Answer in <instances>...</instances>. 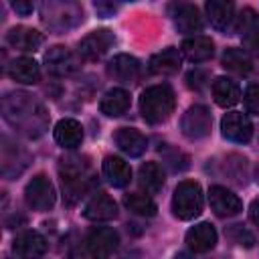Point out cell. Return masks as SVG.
Here are the masks:
<instances>
[{
  "mask_svg": "<svg viewBox=\"0 0 259 259\" xmlns=\"http://www.w3.org/2000/svg\"><path fill=\"white\" fill-rule=\"evenodd\" d=\"M4 121L24 138H40L49 127V113L45 105L26 91H10L0 103Z\"/></svg>",
  "mask_w": 259,
  "mask_h": 259,
  "instance_id": "6da1fadb",
  "label": "cell"
},
{
  "mask_svg": "<svg viewBox=\"0 0 259 259\" xmlns=\"http://www.w3.org/2000/svg\"><path fill=\"white\" fill-rule=\"evenodd\" d=\"M59 176H61V186H63V200L73 206L79 202L93 186V174L91 166L85 156H65L59 162Z\"/></svg>",
  "mask_w": 259,
  "mask_h": 259,
  "instance_id": "7a4b0ae2",
  "label": "cell"
},
{
  "mask_svg": "<svg viewBox=\"0 0 259 259\" xmlns=\"http://www.w3.org/2000/svg\"><path fill=\"white\" fill-rule=\"evenodd\" d=\"M174 107H176V95H174L172 87L166 83L152 85V87L144 89L140 95V113L152 125L166 121L172 115Z\"/></svg>",
  "mask_w": 259,
  "mask_h": 259,
  "instance_id": "3957f363",
  "label": "cell"
},
{
  "mask_svg": "<svg viewBox=\"0 0 259 259\" xmlns=\"http://www.w3.org/2000/svg\"><path fill=\"white\" fill-rule=\"evenodd\" d=\"M202 204H204V196H202V188H200L198 182L182 180L174 188L172 212L180 221H190V219L198 217L202 212Z\"/></svg>",
  "mask_w": 259,
  "mask_h": 259,
  "instance_id": "277c9868",
  "label": "cell"
},
{
  "mask_svg": "<svg viewBox=\"0 0 259 259\" xmlns=\"http://www.w3.org/2000/svg\"><path fill=\"white\" fill-rule=\"evenodd\" d=\"M40 18L51 30L63 32L83 20V8L75 2H45L40 6Z\"/></svg>",
  "mask_w": 259,
  "mask_h": 259,
  "instance_id": "5b68a950",
  "label": "cell"
},
{
  "mask_svg": "<svg viewBox=\"0 0 259 259\" xmlns=\"http://www.w3.org/2000/svg\"><path fill=\"white\" fill-rule=\"evenodd\" d=\"M24 200H26L28 208H32L36 212L51 210L55 206V200H57V192H55L53 182L45 174L32 176L24 188Z\"/></svg>",
  "mask_w": 259,
  "mask_h": 259,
  "instance_id": "8992f818",
  "label": "cell"
},
{
  "mask_svg": "<svg viewBox=\"0 0 259 259\" xmlns=\"http://www.w3.org/2000/svg\"><path fill=\"white\" fill-rule=\"evenodd\" d=\"M210 127H212V115L206 105H190L180 119L182 136L190 142L204 140L210 134Z\"/></svg>",
  "mask_w": 259,
  "mask_h": 259,
  "instance_id": "52a82bcc",
  "label": "cell"
},
{
  "mask_svg": "<svg viewBox=\"0 0 259 259\" xmlns=\"http://www.w3.org/2000/svg\"><path fill=\"white\" fill-rule=\"evenodd\" d=\"M30 156L24 148L12 142L8 136H2L0 142V172L4 178H16L26 170Z\"/></svg>",
  "mask_w": 259,
  "mask_h": 259,
  "instance_id": "ba28073f",
  "label": "cell"
},
{
  "mask_svg": "<svg viewBox=\"0 0 259 259\" xmlns=\"http://www.w3.org/2000/svg\"><path fill=\"white\" fill-rule=\"evenodd\" d=\"M91 259H111L119 245V237L111 227H93L85 239Z\"/></svg>",
  "mask_w": 259,
  "mask_h": 259,
  "instance_id": "9c48e42d",
  "label": "cell"
},
{
  "mask_svg": "<svg viewBox=\"0 0 259 259\" xmlns=\"http://www.w3.org/2000/svg\"><path fill=\"white\" fill-rule=\"evenodd\" d=\"M113 45H115V34L107 28H97L79 40L77 55L85 61H97L103 55H107Z\"/></svg>",
  "mask_w": 259,
  "mask_h": 259,
  "instance_id": "30bf717a",
  "label": "cell"
},
{
  "mask_svg": "<svg viewBox=\"0 0 259 259\" xmlns=\"http://www.w3.org/2000/svg\"><path fill=\"white\" fill-rule=\"evenodd\" d=\"M45 65H47V71L51 75L67 77V75H73L81 69V59H79V55L71 53L67 47L55 45L45 53Z\"/></svg>",
  "mask_w": 259,
  "mask_h": 259,
  "instance_id": "8fae6325",
  "label": "cell"
},
{
  "mask_svg": "<svg viewBox=\"0 0 259 259\" xmlns=\"http://www.w3.org/2000/svg\"><path fill=\"white\" fill-rule=\"evenodd\" d=\"M223 138L233 144H247L253 138V123L247 113L243 111H229L221 119Z\"/></svg>",
  "mask_w": 259,
  "mask_h": 259,
  "instance_id": "7c38bea8",
  "label": "cell"
},
{
  "mask_svg": "<svg viewBox=\"0 0 259 259\" xmlns=\"http://www.w3.org/2000/svg\"><path fill=\"white\" fill-rule=\"evenodd\" d=\"M208 204H210L212 212L223 219L237 217L243 210L241 198L233 190H229L227 186H221V184H214L208 188Z\"/></svg>",
  "mask_w": 259,
  "mask_h": 259,
  "instance_id": "4fadbf2b",
  "label": "cell"
},
{
  "mask_svg": "<svg viewBox=\"0 0 259 259\" xmlns=\"http://www.w3.org/2000/svg\"><path fill=\"white\" fill-rule=\"evenodd\" d=\"M235 30L243 38V49L249 55L259 57V16L253 8H243L241 10V14L237 16Z\"/></svg>",
  "mask_w": 259,
  "mask_h": 259,
  "instance_id": "5bb4252c",
  "label": "cell"
},
{
  "mask_svg": "<svg viewBox=\"0 0 259 259\" xmlns=\"http://www.w3.org/2000/svg\"><path fill=\"white\" fill-rule=\"evenodd\" d=\"M47 239L36 231H22L12 241V253L16 259H40L47 253Z\"/></svg>",
  "mask_w": 259,
  "mask_h": 259,
  "instance_id": "9a60e30c",
  "label": "cell"
},
{
  "mask_svg": "<svg viewBox=\"0 0 259 259\" xmlns=\"http://www.w3.org/2000/svg\"><path fill=\"white\" fill-rule=\"evenodd\" d=\"M204 12H206V18H208L210 26L217 28L219 32H233L235 30L237 16H235V4L233 2L208 0L204 4Z\"/></svg>",
  "mask_w": 259,
  "mask_h": 259,
  "instance_id": "2e32d148",
  "label": "cell"
},
{
  "mask_svg": "<svg viewBox=\"0 0 259 259\" xmlns=\"http://www.w3.org/2000/svg\"><path fill=\"white\" fill-rule=\"evenodd\" d=\"M83 217L95 223L111 221L117 217V204L115 200L105 192H93V196L83 206Z\"/></svg>",
  "mask_w": 259,
  "mask_h": 259,
  "instance_id": "e0dca14e",
  "label": "cell"
},
{
  "mask_svg": "<svg viewBox=\"0 0 259 259\" xmlns=\"http://www.w3.org/2000/svg\"><path fill=\"white\" fill-rule=\"evenodd\" d=\"M140 71H142L140 61L132 55H125V53L115 55L107 63V75L119 83H134L140 77Z\"/></svg>",
  "mask_w": 259,
  "mask_h": 259,
  "instance_id": "ac0fdd59",
  "label": "cell"
},
{
  "mask_svg": "<svg viewBox=\"0 0 259 259\" xmlns=\"http://www.w3.org/2000/svg\"><path fill=\"white\" fill-rule=\"evenodd\" d=\"M170 10H172V20H174L176 30H180V32H198L202 28V16H200V12L194 4L180 2V4H174Z\"/></svg>",
  "mask_w": 259,
  "mask_h": 259,
  "instance_id": "d6986e66",
  "label": "cell"
},
{
  "mask_svg": "<svg viewBox=\"0 0 259 259\" xmlns=\"http://www.w3.org/2000/svg\"><path fill=\"white\" fill-rule=\"evenodd\" d=\"M113 140L115 146L130 158H140L148 148V138L134 127H119Z\"/></svg>",
  "mask_w": 259,
  "mask_h": 259,
  "instance_id": "ffe728a7",
  "label": "cell"
},
{
  "mask_svg": "<svg viewBox=\"0 0 259 259\" xmlns=\"http://www.w3.org/2000/svg\"><path fill=\"white\" fill-rule=\"evenodd\" d=\"M217 231L210 223H200L188 229L186 233V245L194 253H208L217 245Z\"/></svg>",
  "mask_w": 259,
  "mask_h": 259,
  "instance_id": "44dd1931",
  "label": "cell"
},
{
  "mask_svg": "<svg viewBox=\"0 0 259 259\" xmlns=\"http://www.w3.org/2000/svg\"><path fill=\"white\" fill-rule=\"evenodd\" d=\"M6 42L16 49V51H24V53H34L42 42H45V36L34 30V28H28V26H14L6 32Z\"/></svg>",
  "mask_w": 259,
  "mask_h": 259,
  "instance_id": "7402d4cb",
  "label": "cell"
},
{
  "mask_svg": "<svg viewBox=\"0 0 259 259\" xmlns=\"http://www.w3.org/2000/svg\"><path fill=\"white\" fill-rule=\"evenodd\" d=\"M180 53L190 61V63H204L212 57L214 53V42L204 36V34H192L182 40Z\"/></svg>",
  "mask_w": 259,
  "mask_h": 259,
  "instance_id": "603a6c76",
  "label": "cell"
},
{
  "mask_svg": "<svg viewBox=\"0 0 259 259\" xmlns=\"http://www.w3.org/2000/svg\"><path fill=\"white\" fill-rule=\"evenodd\" d=\"M8 77L16 83H22V85H34L38 83L40 79V67L34 59H28V57H18L14 59L8 69H6Z\"/></svg>",
  "mask_w": 259,
  "mask_h": 259,
  "instance_id": "cb8c5ba5",
  "label": "cell"
},
{
  "mask_svg": "<svg viewBox=\"0 0 259 259\" xmlns=\"http://www.w3.org/2000/svg\"><path fill=\"white\" fill-rule=\"evenodd\" d=\"M53 136H55V142L61 146V148H67V150H75L77 146H81L83 142V127L77 119L73 117H65L61 119L55 130H53Z\"/></svg>",
  "mask_w": 259,
  "mask_h": 259,
  "instance_id": "d4e9b609",
  "label": "cell"
},
{
  "mask_svg": "<svg viewBox=\"0 0 259 259\" xmlns=\"http://www.w3.org/2000/svg\"><path fill=\"white\" fill-rule=\"evenodd\" d=\"M180 65H182V53L174 47H168V49L152 55V59L148 63L150 71L156 75H174V73H178Z\"/></svg>",
  "mask_w": 259,
  "mask_h": 259,
  "instance_id": "484cf974",
  "label": "cell"
},
{
  "mask_svg": "<svg viewBox=\"0 0 259 259\" xmlns=\"http://www.w3.org/2000/svg\"><path fill=\"white\" fill-rule=\"evenodd\" d=\"M103 176L107 178V182L111 186L123 188L132 180V168L119 156H105V160H103Z\"/></svg>",
  "mask_w": 259,
  "mask_h": 259,
  "instance_id": "4316f807",
  "label": "cell"
},
{
  "mask_svg": "<svg viewBox=\"0 0 259 259\" xmlns=\"http://www.w3.org/2000/svg\"><path fill=\"white\" fill-rule=\"evenodd\" d=\"M138 182H140V188L146 190L148 194H158L166 182L164 168L158 162H144L138 170Z\"/></svg>",
  "mask_w": 259,
  "mask_h": 259,
  "instance_id": "83f0119b",
  "label": "cell"
},
{
  "mask_svg": "<svg viewBox=\"0 0 259 259\" xmlns=\"http://www.w3.org/2000/svg\"><path fill=\"white\" fill-rule=\"evenodd\" d=\"M130 103H132L130 93H127L125 89H121V87H113V89H109V91L101 97L99 109H101V113H105L107 117H119V115H123V113L130 109Z\"/></svg>",
  "mask_w": 259,
  "mask_h": 259,
  "instance_id": "f1b7e54d",
  "label": "cell"
},
{
  "mask_svg": "<svg viewBox=\"0 0 259 259\" xmlns=\"http://www.w3.org/2000/svg\"><path fill=\"white\" fill-rule=\"evenodd\" d=\"M212 97H214L217 105L233 107L241 99V89H239L237 81H233L229 77H217L212 81Z\"/></svg>",
  "mask_w": 259,
  "mask_h": 259,
  "instance_id": "f546056e",
  "label": "cell"
},
{
  "mask_svg": "<svg viewBox=\"0 0 259 259\" xmlns=\"http://www.w3.org/2000/svg\"><path fill=\"white\" fill-rule=\"evenodd\" d=\"M223 67L231 73L247 75L253 69V61H251V55L245 49L231 47V49H225V53H223Z\"/></svg>",
  "mask_w": 259,
  "mask_h": 259,
  "instance_id": "4dcf8cb0",
  "label": "cell"
},
{
  "mask_svg": "<svg viewBox=\"0 0 259 259\" xmlns=\"http://www.w3.org/2000/svg\"><path fill=\"white\" fill-rule=\"evenodd\" d=\"M123 206H125L130 212L140 214V217H154V214L158 212L156 202H154L148 194H138V192L125 194V196H123Z\"/></svg>",
  "mask_w": 259,
  "mask_h": 259,
  "instance_id": "1f68e13d",
  "label": "cell"
},
{
  "mask_svg": "<svg viewBox=\"0 0 259 259\" xmlns=\"http://www.w3.org/2000/svg\"><path fill=\"white\" fill-rule=\"evenodd\" d=\"M223 174L229 176V180L235 184H245L247 182V160L239 154H229L223 162Z\"/></svg>",
  "mask_w": 259,
  "mask_h": 259,
  "instance_id": "d6a6232c",
  "label": "cell"
},
{
  "mask_svg": "<svg viewBox=\"0 0 259 259\" xmlns=\"http://www.w3.org/2000/svg\"><path fill=\"white\" fill-rule=\"evenodd\" d=\"M162 152H164V162L170 166L172 172H182V170L188 168V156L182 154L180 150H174V148L164 146V148H160V154Z\"/></svg>",
  "mask_w": 259,
  "mask_h": 259,
  "instance_id": "836d02e7",
  "label": "cell"
},
{
  "mask_svg": "<svg viewBox=\"0 0 259 259\" xmlns=\"http://www.w3.org/2000/svg\"><path fill=\"white\" fill-rule=\"evenodd\" d=\"M225 235L233 241V243H237V245H241V247H253L255 245V237H253V233L251 231H247L243 225H231L229 229H225Z\"/></svg>",
  "mask_w": 259,
  "mask_h": 259,
  "instance_id": "e575fe53",
  "label": "cell"
},
{
  "mask_svg": "<svg viewBox=\"0 0 259 259\" xmlns=\"http://www.w3.org/2000/svg\"><path fill=\"white\" fill-rule=\"evenodd\" d=\"M243 101H245V109H247V113H251V115H259V85H249V87L245 89Z\"/></svg>",
  "mask_w": 259,
  "mask_h": 259,
  "instance_id": "d590c367",
  "label": "cell"
},
{
  "mask_svg": "<svg viewBox=\"0 0 259 259\" xmlns=\"http://www.w3.org/2000/svg\"><path fill=\"white\" fill-rule=\"evenodd\" d=\"M186 81H188V87L190 89H202L204 85H206V73H202V71H192V73H188V77H186Z\"/></svg>",
  "mask_w": 259,
  "mask_h": 259,
  "instance_id": "8d00e7d4",
  "label": "cell"
},
{
  "mask_svg": "<svg viewBox=\"0 0 259 259\" xmlns=\"http://www.w3.org/2000/svg\"><path fill=\"white\" fill-rule=\"evenodd\" d=\"M12 8H14L20 16H28V14L34 10V4H32V2H24V0H16V2H12Z\"/></svg>",
  "mask_w": 259,
  "mask_h": 259,
  "instance_id": "74e56055",
  "label": "cell"
},
{
  "mask_svg": "<svg viewBox=\"0 0 259 259\" xmlns=\"http://www.w3.org/2000/svg\"><path fill=\"white\" fill-rule=\"evenodd\" d=\"M95 10L105 18V16H111L115 10H117V6L115 4H105V2H97L95 4Z\"/></svg>",
  "mask_w": 259,
  "mask_h": 259,
  "instance_id": "f35d334b",
  "label": "cell"
},
{
  "mask_svg": "<svg viewBox=\"0 0 259 259\" xmlns=\"http://www.w3.org/2000/svg\"><path fill=\"white\" fill-rule=\"evenodd\" d=\"M249 217H251V221L255 223V227L259 229V198H255V200L251 202V206H249Z\"/></svg>",
  "mask_w": 259,
  "mask_h": 259,
  "instance_id": "ab89813d",
  "label": "cell"
},
{
  "mask_svg": "<svg viewBox=\"0 0 259 259\" xmlns=\"http://www.w3.org/2000/svg\"><path fill=\"white\" fill-rule=\"evenodd\" d=\"M65 259H85V253H83L81 245H73V247H71V249L67 251Z\"/></svg>",
  "mask_w": 259,
  "mask_h": 259,
  "instance_id": "60d3db41",
  "label": "cell"
},
{
  "mask_svg": "<svg viewBox=\"0 0 259 259\" xmlns=\"http://www.w3.org/2000/svg\"><path fill=\"white\" fill-rule=\"evenodd\" d=\"M255 180H257V184H259V162H257V166H255Z\"/></svg>",
  "mask_w": 259,
  "mask_h": 259,
  "instance_id": "b9f144b4",
  "label": "cell"
},
{
  "mask_svg": "<svg viewBox=\"0 0 259 259\" xmlns=\"http://www.w3.org/2000/svg\"><path fill=\"white\" fill-rule=\"evenodd\" d=\"M6 259H10V257H6Z\"/></svg>",
  "mask_w": 259,
  "mask_h": 259,
  "instance_id": "7bdbcfd3",
  "label": "cell"
}]
</instances>
